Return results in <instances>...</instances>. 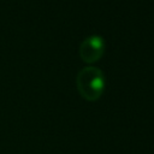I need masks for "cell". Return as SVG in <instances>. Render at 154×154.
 I'll list each match as a JSON object with an SVG mask.
<instances>
[{"label":"cell","mask_w":154,"mask_h":154,"mask_svg":"<svg viewBox=\"0 0 154 154\" xmlns=\"http://www.w3.org/2000/svg\"><path fill=\"white\" fill-rule=\"evenodd\" d=\"M76 85L84 100L96 101L105 89V75L96 66H85L77 73Z\"/></svg>","instance_id":"6da1fadb"},{"label":"cell","mask_w":154,"mask_h":154,"mask_svg":"<svg viewBox=\"0 0 154 154\" xmlns=\"http://www.w3.org/2000/svg\"><path fill=\"white\" fill-rule=\"evenodd\" d=\"M105 52V41L99 35H91L84 38L79 46V57L87 64L97 61Z\"/></svg>","instance_id":"7a4b0ae2"}]
</instances>
